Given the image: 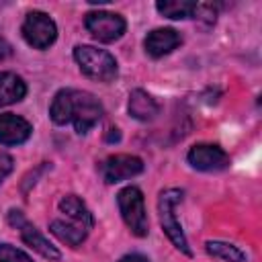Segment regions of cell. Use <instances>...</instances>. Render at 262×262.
Segmentation results:
<instances>
[{"label":"cell","instance_id":"13","mask_svg":"<svg viewBox=\"0 0 262 262\" xmlns=\"http://www.w3.org/2000/svg\"><path fill=\"white\" fill-rule=\"evenodd\" d=\"M27 94V84L12 72H0V106L14 104Z\"/></svg>","mask_w":262,"mask_h":262},{"label":"cell","instance_id":"20","mask_svg":"<svg viewBox=\"0 0 262 262\" xmlns=\"http://www.w3.org/2000/svg\"><path fill=\"white\" fill-rule=\"evenodd\" d=\"M119 262H149L145 256H141V254H127V256H123Z\"/></svg>","mask_w":262,"mask_h":262},{"label":"cell","instance_id":"2","mask_svg":"<svg viewBox=\"0 0 262 262\" xmlns=\"http://www.w3.org/2000/svg\"><path fill=\"white\" fill-rule=\"evenodd\" d=\"M180 201H182V190L180 188H166V190L160 192V199H158L160 225H162V231L168 235V239L174 244L176 250H180L186 256H192V250L188 248L182 225L176 219V207H178Z\"/></svg>","mask_w":262,"mask_h":262},{"label":"cell","instance_id":"10","mask_svg":"<svg viewBox=\"0 0 262 262\" xmlns=\"http://www.w3.org/2000/svg\"><path fill=\"white\" fill-rule=\"evenodd\" d=\"M182 43V37L178 31L174 29H154L151 33H147L143 45H145V51L151 55V57H164L168 55L170 51H174L178 45Z\"/></svg>","mask_w":262,"mask_h":262},{"label":"cell","instance_id":"9","mask_svg":"<svg viewBox=\"0 0 262 262\" xmlns=\"http://www.w3.org/2000/svg\"><path fill=\"white\" fill-rule=\"evenodd\" d=\"M33 133V127L27 119L4 113L0 115V145H20Z\"/></svg>","mask_w":262,"mask_h":262},{"label":"cell","instance_id":"3","mask_svg":"<svg viewBox=\"0 0 262 262\" xmlns=\"http://www.w3.org/2000/svg\"><path fill=\"white\" fill-rule=\"evenodd\" d=\"M74 59L80 66L84 76L98 82H113L119 74L117 59L108 51L92 45H78L74 49Z\"/></svg>","mask_w":262,"mask_h":262},{"label":"cell","instance_id":"17","mask_svg":"<svg viewBox=\"0 0 262 262\" xmlns=\"http://www.w3.org/2000/svg\"><path fill=\"white\" fill-rule=\"evenodd\" d=\"M207 252L217 258V260H223V262H246V254L233 246V244H227V242H219V239H211L207 242Z\"/></svg>","mask_w":262,"mask_h":262},{"label":"cell","instance_id":"16","mask_svg":"<svg viewBox=\"0 0 262 262\" xmlns=\"http://www.w3.org/2000/svg\"><path fill=\"white\" fill-rule=\"evenodd\" d=\"M158 12L162 16H168V18H190L194 14V8H196V2H190V0H162L156 4Z\"/></svg>","mask_w":262,"mask_h":262},{"label":"cell","instance_id":"6","mask_svg":"<svg viewBox=\"0 0 262 262\" xmlns=\"http://www.w3.org/2000/svg\"><path fill=\"white\" fill-rule=\"evenodd\" d=\"M84 27L86 31L98 39L100 43H113L117 39L123 37L125 29H127V23L121 14L117 12H108V10H94V12H88L86 18H84Z\"/></svg>","mask_w":262,"mask_h":262},{"label":"cell","instance_id":"5","mask_svg":"<svg viewBox=\"0 0 262 262\" xmlns=\"http://www.w3.org/2000/svg\"><path fill=\"white\" fill-rule=\"evenodd\" d=\"M23 37L25 41L35 47V49H47L55 37H57V25L55 20L43 12V10H33L25 16V23H23Z\"/></svg>","mask_w":262,"mask_h":262},{"label":"cell","instance_id":"12","mask_svg":"<svg viewBox=\"0 0 262 262\" xmlns=\"http://www.w3.org/2000/svg\"><path fill=\"white\" fill-rule=\"evenodd\" d=\"M18 229H20V237H23V242H25L29 248H33L37 254H41V256L47 258V260H59V258H61L59 250H57L49 239H45V237H43V235H41L29 221L20 223Z\"/></svg>","mask_w":262,"mask_h":262},{"label":"cell","instance_id":"18","mask_svg":"<svg viewBox=\"0 0 262 262\" xmlns=\"http://www.w3.org/2000/svg\"><path fill=\"white\" fill-rule=\"evenodd\" d=\"M0 262H33V258L12 244H0Z\"/></svg>","mask_w":262,"mask_h":262},{"label":"cell","instance_id":"4","mask_svg":"<svg viewBox=\"0 0 262 262\" xmlns=\"http://www.w3.org/2000/svg\"><path fill=\"white\" fill-rule=\"evenodd\" d=\"M117 205H119L121 217H123L125 225L131 229V233L137 235V237H145L149 229H147L143 192L137 186H125L117 194Z\"/></svg>","mask_w":262,"mask_h":262},{"label":"cell","instance_id":"15","mask_svg":"<svg viewBox=\"0 0 262 262\" xmlns=\"http://www.w3.org/2000/svg\"><path fill=\"white\" fill-rule=\"evenodd\" d=\"M49 231L57 239H61L63 244H68L72 248L80 246L86 239V235H88V229L86 227H82L78 223H66V221H59V219H55V221L49 223Z\"/></svg>","mask_w":262,"mask_h":262},{"label":"cell","instance_id":"1","mask_svg":"<svg viewBox=\"0 0 262 262\" xmlns=\"http://www.w3.org/2000/svg\"><path fill=\"white\" fill-rule=\"evenodd\" d=\"M102 104L98 98H94L90 92L66 88L55 94L49 106V117L55 125L74 123V129L78 133H86L92 129L100 117H102Z\"/></svg>","mask_w":262,"mask_h":262},{"label":"cell","instance_id":"7","mask_svg":"<svg viewBox=\"0 0 262 262\" xmlns=\"http://www.w3.org/2000/svg\"><path fill=\"white\" fill-rule=\"evenodd\" d=\"M188 164L201 172H219L229 166V156L223 147L213 143H196L188 149Z\"/></svg>","mask_w":262,"mask_h":262},{"label":"cell","instance_id":"19","mask_svg":"<svg viewBox=\"0 0 262 262\" xmlns=\"http://www.w3.org/2000/svg\"><path fill=\"white\" fill-rule=\"evenodd\" d=\"M10 55H12V45L4 37H0V61L6 59V57H10Z\"/></svg>","mask_w":262,"mask_h":262},{"label":"cell","instance_id":"14","mask_svg":"<svg viewBox=\"0 0 262 262\" xmlns=\"http://www.w3.org/2000/svg\"><path fill=\"white\" fill-rule=\"evenodd\" d=\"M59 211L66 213V215L72 219V223H78V225H82V227H86V229H90V227L94 225V217H92L90 209H88V207L84 205V201L78 199L76 194H66V196L59 201Z\"/></svg>","mask_w":262,"mask_h":262},{"label":"cell","instance_id":"11","mask_svg":"<svg viewBox=\"0 0 262 262\" xmlns=\"http://www.w3.org/2000/svg\"><path fill=\"white\" fill-rule=\"evenodd\" d=\"M127 108H129V115H131L133 119H137V121H151V119H156L158 113H160L158 100H156L151 94H147L145 90H141V88H135V90L129 94V104H127Z\"/></svg>","mask_w":262,"mask_h":262},{"label":"cell","instance_id":"8","mask_svg":"<svg viewBox=\"0 0 262 262\" xmlns=\"http://www.w3.org/2000/svg\"><path fill=\"white\" fill-rule=\"evenodd\" d=\"M143 172V162L137 156H129V154H117V156H108L102 164H100V174L102 180L108 184L133 178L137 174Z\"/></svg>","mask_w":262,"mask_h":262}]
</instances>
